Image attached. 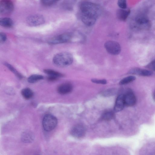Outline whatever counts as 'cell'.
Returning a JSON list of instances; mask_svg holds the SVG:
<instances>
[{
    "label": "cell",
    "mask_w": 155,
    "mask_h": 155,
    "mask_svg": "<svg viewBox=\"0 0 155 155\" xmlns=\"http://www.w3.org/2000/svg\"><path fill=\"white\" fill-rule=\"evenodd\" d=\"M6 39V36L5 34L1 32L0 34V41L1 43L4 42Z\"/></svg>",
    "instance_id": "cell-26"
},
{
    "label": "cell",
    "mask_w": 155,
    "mask_h": 155,
    "mask_svg": "<svg viewBox=\"0 0 155 155\" xmlns=\"http://www.w3.org/2000/svg\"><path fill=\"white\" fill-rule=\"evenodd\" d=\"M57 0H42L43 3L46 5H49L53 4Z\"/></svg>",
    "instance_id": "cell-25"
},
{
    "label": "cell",
    "mask_w": 155,
    "mask_h": 155,
    "mask_svg": "<svg viewBox=\"0 0 155 155\" xmlns=\"http://www.w3.org/2000/svg\"><path fill=\"white\" fill-rule=\"evenodd\" d=\"M136 78L133 76H130L122 79L119 82L120 85H123L128 84L135 80Z\"/></svg>",
    "instance_id": "cell-21"
},
{
    "label": "cell",
    "mask_w": 155,
    "mask_h": 155,
    "mask_svg": "<svg viewBox=\"0 0 155 155\" xmlns=\"http://www.w3.org/2000/svg\"><path fill=\"white\" fill-rule=\"evenodd\" d=\"M148 67L152 70L155 71V60L152 62L149 65Z\"/></svg>",
    "instance_id": "cell-27"
},
{
    "label": "cell",
    "mask_w": 155,
    "mask_h": 155,
    "mask_svg": "<svg viewBox=\"0 0 155 155\" xmlns=\"http://www.w3.org/2000/svg\"><path fill=\"white\" fill-rule=\"evenodd\" d=\"M133 24L141 28H147L150 26V22L148 18L143 14L137 15L133 20Z\"/></svg>",
    "instance_id": "cell-4"
},
{
    "label": "cell",
    "mask_w": 155,
    "mask_h": 155,
    "mask_svg": "<svg viewBox=\"0 0 155 155\" xmlns=\"http://www.w3.org/2000/svg\"><path fill=\"white\" fill-rule=\"evenodd\" d=\"M44 72L49 76L54 77L57 78L62 77L63 76L62 74L51 69H45L44 70Z\"/></svg>",
    "instance_id": "cell-19"
},
{
    "label": "cell",
    "mask_w": 155,
    "mask_h": 155,
    "mask_svg": "<svg viewBox=\"0 0 155 155\" xmlns=\"http://www.w3.org/2000/svg\"><path fill=\"white\" fill-rule=\"evenodd\" d=\"M104 47L107 52L113 55L118 54L121 50L120 44L116 41H109L105 43Z\"/></svg>",
    "instance_id": "cell-5"
},
{
    "label": "cell",
    "mask_w": 155,
    "mask_h": 155,
    "mask_svg": "<svg viewBox=\"0 0 155 155\" xmlns=\"http://www.w3.org/2000/svg\"><path fill=\"white\" fill-rule=\"evenodd\" d=\"M85 132V129L83 126L81 124H78L72 128L71 131V134L75 137L80 138L84 136Z\"/></svg>",
    "instance_id": "cell-9"
},
{
    "label": "cell",
    "mask_w": 155,
    "mask_h": 155,
    "mask_svg": "<svg viewBox=\"0 0 155 155\" xmlns=\"http://www.w3.org/2000/svg\"><path fill=\"white\" fill-rule=\"evenodd\" d=\"M130 10L129 9L120 8L117 10L116 15L119 20L125 21L128 17L130 13Z\"/></svg>",
    "instance_id": "cell-11"
},
{
    "label": "cell",
    "mask_w": 155,
    "mask_h": 155,
    "mask_svg": "<svg viewBox=\"0 0 155 155\" xmlns=\"http://www.w3.org/2000/svg\"><path fill=\"white\" fill-rule=\"evenodd\" d=\"M43 78L42 76L38 74H33L30 76L28 79V81L30 83H35Z\"/></svg>",
    "instance_id": "cell-17"
},
{
    "label": "cell",
    "mask_w": 155,
    "mask_h": 155,
    "mask_svg": "<svg viewBox=\"0 0 155 155\" xmlns=\"http://www.w3.org/2000/svg\"><path fill=\"white\" fill-rule=\"evenodd\" d=\"M72 85L68 83H65L61 84L57 89L58 92L60 94H65L70 93L72 90Z\"/></svg>",
    "instance_id": "cell-13"
},
{
    "label": "cell",
    "mask_w": 155,
    "mask_h": 155,
    "mask_svg": "<svg viewBox=\"0 0 155 155\" xmlns=\"http://www.w3.org/2000/svg\"><path fill=\"white\" fill-rule=\"evenodd\" d=\"M128 73L144 76H150L152 74V73L150 71L137 68H134L130 69Z\"/></svg>",
    "instance_id": "cell-12"
},
{
    "label": "cell",
    "mask_w": 155,
    "mask_h": 155,
    "mask_svg": "<svg viewBox=\"0 0 155 155\" xmlns=\"http://www.w3.org/2000/svg\"><path fill=\"white\" fill-rule=\"evenodd\" d=\"M80 8L81 21L88 26H92L95 23L102 12L99 5L88 1L82 2Z\"/></svg>",
    "instance_id": "cell-1"
},
{
    "label": "cell",
    "mask_w": 155,
    "mask_h": 155,
    "mask_svg": "<svg viewBox=\"0 0 155 155\" xmlns=\"http://www.w3.org/2000/svg\"><path fill=\"white\" fill-rule=\"evenodd\" d=\"M93 83L98 84H105L107 83V81L105 79H92L91 80Z\"/></svg>",
    "instance_id": "cell-24"
},
{
    "label": "cell",
    "mask_w": 155,
    "mask_h": 155,
    "mask_svg": "<svg viewBox=\"0 0 155 155\" xmlns=\"http://www.w3.org/2000/svg\"><path fill=\"white\" fill-rule=\"evenodd\" d=\"M0 25L5 28H10L13 25V22L11 19L8 18H3L0 19Z\"/></svg>",
    "instance_id": "cell-15"
},
{
    "label": "cell",
    "mask_w": 155,
    "mask_h": 155,
    "mask_svg": "<svg viewBox=\"0 0 155 155\" xmlns=\"http://www.w3.org/2000/svg\"><path fill=\"white\" fill-rule=\"evenodd\" d=\"M72 38V35L69 33L63 34L50 39L48 43L51 45H55L67 42Z\"/></svg>",
    "instance_id": "cell-8"
},
{
    "label": "cell",
    "mask_w": 155,
    "mask_h": 155,
    "mask_svg": "<svg viewBox=\"0 0 155 155\" xmlns=\"http://www.w3.org/2000/svg\"><path fill=\"white\" fill-rule=\"evenodd\" d=\"M117 5L121 8H126L127 7L126 0H118Z\"/></svg>",
    "instance_id": "cell-23"
},
{
    "label": "cell",
    "mask_w": 155,
    "mask_h": 155,
    "mask_svg": "<svg viewBox=\"0 0 155 155\" xmlns=\"http://www.w3.org/2000/svg\"><path fill=\"white\" fill-rule=\"evenodd\" d=\"M57 124V119L53 115L47 114L44 116L42 120V125L46 131H51L55 128Z\"/></svg>",
    "instance_id": "cell-3"
},
{
    "label": "cell",
    "mask_w": 155,
    "mask_h": 155,
    "mask_svg": "<svg viewBox=\"0 0 155 155\" xmlns=\"http://www.w3.org/2000/svg\"><path fill=\"white\" fill-rule=\"evenodd\" d=\"M114 113L111 110L105 111L102 114V118L105 120H109L112 119L114 117Z\"/></svg>",
    "instance_id": "cell-18"
},
{
    "label": "cell",
    "mask_w": 155,
    "mask_h": 155,
    "mask_svg": "<svg viewBox=\"0 0 155 155\" xmlns=\"http://www.w3.org/2000/svg\"><path fill=\"white\" fill-rule=\"evenodd\" d=\"M73 61V58L71 53L62 52L56 54L53 58V62L57 66L65 67L71 65Z\"/></svg>",
    "instance_id": "cell-2"
},
{
    "label": "cell",
    "mask_w": 155,
    "mask_h": 155,
    "mask_svg": "<svg viewBox=\"0 0 155 155\" xmlns=\"http://www.w3.org/2000/svg\"><path fill=\"white\" fill-rule=\"evenodd\" d=\"M5 66L8 67L10 70L13 72L19 78H22V76L12 66L7 63L5 64Z\"/></svg>",
    "instance_id": "cell-22"
},
{
    "label": "cell",
    "mask_w": 155,
    "mask_h": 155,
    "mask_svg": "<svg viewBox=\"0 0 155 155\" xmlns=\"http://www.w3.org/2000/svg\"><path fill=\"white\" fill-rule=\"evenodd\" d=\"M14 5L10 0H1L0 2V12L4 15L11 14L13 11Z\"/></svg>",
    "instance_id": "cell-6"
},
{
    "label": "cell",
    "mask_w": 155,
    "mask_h": 155,
    "mask_svg": "<svg viewBox=\"0 0 155 155\" xmlns=\"http://www.w3.org/2000/svg\"><path fill=\"white\" fill-rule=\"evenodd\" d=\"M153 98L155 101V91L153 92Z\"/></svg>",
    "instance_id": "cell-28"
},
{
    "label": "cell",
    "mask_w": 155,
    "mask_h": 155,
    "mask_svg": "<svg viewBox=\"0 0 155 155\" xmlns=\"http://www.w3.org/2000/svg\"><path fill=\"white\" fill-rule=\"evenodd\" d=\"M21 94L23 97L26 99H30L33 95L32 91L28 88L23 89L21 91Z\"/></svg>",
    "instance_id": "cell-16"
},
{
    "label": "cell",
    "mask_w": 155,
    "mask_h": 155,
    "mask_svg": "<svg viewBox=\"0 0 155 155\" xmlns=\"http://www.w3.org/2000/svg\"><path fill=\"white\" fill-rule=\"evenodd\" d=\"M27 23L31 26H37L42 25L45 22L43 16L40 15L34 14L30 15L26 18Z\"/></svg>",
    "instance_id": "cell-7"
},
{
    "label": "cell",
    "mask_w": 155,
    "mask_h": 155,
    "mask_svg": "<svg viewBox=\"0 0 155 155\" xmlns=\"http://www.w3.org/2000/svg\"><path fill=\"white\" fill-rule=\"evenodd\" d=\"M125 104L124 94H120L117 97L114 106V110L116 112L121 110L123 109Z\"/></svg>",
    "instance_id": "cell-14"
},
{
    "label": "cell",
    "mask_w": 155,
    "mask_h": 155,
    "mask_svg": "<svg viewBox=\"0 0 155 155\" xmlns=\"http://www.w3.org/2000/svg\"><path fill=\"white\" fill-rule=\"evenodd\" d=\"M76 2L75 0H65L63 3L64 7L66 9L71 10Z\"/></svg>",
    "instance_id": "cell-20"
},
{
    "label": "cell",
    "mask_w": 155,
    "mask_h": 155,
    "mask_svg": "<svg viewBox=\"0 0 155 155\" xmlns=\"http://www.w3.org/2000/svg\"><path fill=\"white\" fill-rule=\"evenodd\" d=\"M124 95L125 105L132 106L135 104L136 101V98L132 91H128Z\"/></svg>",
    "instance_id": "cell-10"
}]
</instances>
